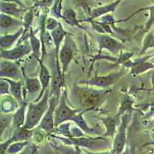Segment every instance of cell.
I'll list each match as a JSON object with an SVG mask.
<instances>
[{
  "label": "cell",
  "mask_w": 154,
  "mask_h": 154,
  "mask_svg": "<svg viewBox=\"0 0 154 154\" xmlns=\"http://www.w3.org/2000/svg\"><path fill=\"white\" fill-rule=\"evenodd\" d=\"M50 89L45 93L38 102H32L28 105L26 123L23 127L27 130H33L41 123L44 115L49 106Z\"/></svg>",
  "instance_id": "1"
},
{
  "label": "cell",
  "mask_w": 154,
  "mask_h": 154,
  "mask_svg": "<svg viewBox=\"0 0 154 154\" xmlns=\"http://www.w3.org/2000/svg\"><path fill=\"white\" fill-rule=\"evenodd\" d=\"M108 93L104 89H95L89 87H79L77 85L73 86L72 95L77 103L85 110H91L100 101L103 96Z\"/></svg>",
  "instance_id": "2"
},
{
  "label": "cell",
  "mask_w": 154,
  "mask_h": 154,
  "mask_svg": "<svg viewBox=\"0 0 154 154\" xmlns=\"http://www.w3.org/2000/svg\"><path fill=\"white\" fill-rule=\"evenodd\" d=\"M81 109H72L67 103V93L66 90L64 89L62 92L60 101L55 111V126L56 128L62 123L72 121L77 114L81 112Z\"/></svg>",
  "instance_id": "3"
},
{
  "label": "cell",
  "mask_w": 154,
  "mask_h": 154,
  "mask_svg": "<svg viewBox=\"0 0 154 154\" xmlns=\"http://www.w3.org/2000/svg\"><path fill=\"white\" fill-rule=\"evenodd\" d=\"M75 55L74 50V42L69 35H67L63 42V45L60 48L59 53V60H60V66H61L63 78L65 80V74L68 70L69 66L72 62Z\"/></svg>",
  "instance_id": "4"
},
{
  "label": "cell",
  "mask_w": 154,
  "mask_h": 154,
  "mask_svg": "<svg viewBox=\"0 0 154 154\" xmlns=\"http://www.w3.org/2000/svg\"><path fill=\"white\" fill-rule=\"evenodd\" d=\"M131 112H126L123 114L121 117L120 125L114 137L112 152L113 154H121L124 149L126 140V130L130 122Z\"/></svg>",
  "instance_id": "5"
},
{
  "label": "cell",
  "mask_w": 154,
  "mask_h": 154,
  "mask_svg": "<svg viewBox=\"0 0 154 154\" xmlns=\"http://www.w3.org/2000/svg\"><path fill=\"white\" fill-rule=\"evenodd\" d=\"M32 52V48L30 46L29 40H20L18 42L17 45L15 47L10 49H1V59L6 60H20L25 57Z\"/></svg>",
  "instance_id": "6"
},
{
  "label": "cell",
  "mask_w": 154,
  "mask_h": 154,
  "mask_svg": "<svg viewBox=\"0 0 154 154\" xmlns=\"http://www.w3.org/2000/svg\"><path fill=\"white\" fill-rule=\"evenodd\" d=\"M122 76H123V72L119 71V72H112L106 75H96L88 80L81 81L79 82L82 84L89 85L90 86L105 89L115 85L116 82H119Z\"/></svg>",
  "instance_id": "7"
},
{
  "label": "cell",
  "mask_w": 154,
  "mask_h": 154,
  "mask_svg": "<svg viewBox=\"0 0 154 154\" xmlns=\"http://www.w3.org/2000/svg\"><path fill=\"white\" fill-rule=\"evenodd\" d=\"M60 98L55 96H50L49 98V106L46 112L44 115L41 123L38 125V128L42 131L50 133L56 128L55 126V111Z\"/></svg>",
  "instance_id": "8"
},
{
  "label": "cell",
  "mask_w": 154,
  "mask_h": 154,
  "mask_svg": "<svg viewBox=\"0 0 154 154\" xmlns=\"http://www.w3.org/2000/svg\"><path fill=\"white\" fill-rule=\"evenodd\" d=\"M0 76L1 78L10 79L13 80H21L23 78V71L19 66L11 60H1L0 62Z\"/></svg>",
  "instance_id": "9"
},
{
  "label": "cell",
  "mask_w": 154,
  "mask_h": 154,
  "mask_svg": "<svg viewBox=\"0 0 154 154\" xmlns=\"http://www.w3.org/2000/svg\"><path fill=\"white\" fill-rule=\"evenodd\" d=\"M98 43L100 53L103 49H106L112 54H117L124 49V46L120 42L106 34L99 35Z\"/></svg>",
  "instance_id": "10"
},
{
  "label": "cell",
  "mask_w": 154,
  "mask_h": 154,
  "mask_svg": "<svg viewBox=\"0 0 154 154\" xmlns=\"http://www.w3.org/2000/svg\"><path fill=\"white\" fill-rule=\"evenodd\" d=\"M37 61L38 62V65H39L38 79H39L41 84H42V90H41L39 95L34 100V102H38L42 98L45 93L49 89V85L51 84V81H52V75H51L50 69L44 64L42 60H37Z\"/></svg>",
  "instance_id": "11"
},
{
  "label": "cell",
  "mask_w": 154,
  "mask_h": 154,
  "mask_svg": "<svg viewBox=\"0 0 154 154\" xmlns=\"http://www.w3.org/2000/svg\"><path fill=\"white\" fill-rule=\"evenodd\" d=\"M22 71H23V79H24V88H23L24 99L25 101H26V94L28 93L29 95H32L38 93L39 95L41 90H42V84H41L40 80L38 78H31V77L27 76L26 74L25 73L23 68H22Z\"/></svg>",
  "instance_id": "12"
},
{
  "label": "cell",
  "mask_w": 154,
  "mask_h": 154,
  "mask_svg": "<svg viewBox=\"0 0 154 154\" xmlns=\"http://www.w3.org/2000/svg\"><path fill=\"white\" fill-rule=\"evenodd\" d=\"M5 79V78H4ZM9 82L10 85V95L13 96L18 102L19 106L23 105L26 101H25L24 99V91H23V88H24V83L22 80H13L10 79H5Z\"/></svg>",
  "instance_id": "13"
},
{
  "label": "cell",
  "mask_w": 154,
  "mask_h": 154,
  "mask_svg": "<svg viewBox=\"0 0 154 154\" xmlns=\"http://www.w3.org/2000/svg\"><path fill=\"white\" fill-rule=\"evenodd\" d=\"M24 33V28L21 27L19 30L10 34H1L0 38V46L1 49H10L19 38H21Z\"/></svg>",
  "instance_id": "14"
},
{
  "label": "cell",
  "mask_w": 154,
  "mask_h": 154,
  "mask_svg": "<svg viewBox=\"0 0 154 154\" xmlns=\"http://www.w3.org/2000/svg\"><path fill=\"white\" fill-rule=\"evenodd\" d=\"M122 1L123 0H116L115 2H112V3L107 4L106 5H103V6H100V7L95 8V9H92L91 13H90V18L89 19L95 20V19H99V18H101L103 16H106L108 13L113 12Z\"/></svg>",
  "instance_id": "15"
},
{
  "label": "cell",
  "mask_w": 154,
  "mask_h": 154,
  "mask_svg": "<svg viewBox=\"0 0 154 154\" xmlns=\"http://www.w3.org/2000/svg\"><path fill=\"white\" fill-rule=\"evenodd\" d=\"M20 106L16 99L11 95L2 96L1 99V112L5 114H12Z\"/></svg>",
  "instance_id": "16"
},
{
  "label": "cell",
  "mask_w": 154,
  "mask_h": 154,
  "mask_svg": "<svg viewBox=\"0 0 154 154\" xmlns=\"http://www.w3.org/2000/svg\"><path fill=\"white\" fill-rule=\"evenodd\" d=\"M50 34L53 37V42H54V46H55V52L56 54V59L59 60V53H60V47H61L62 42H64L65 38L69 33H67L65 29H63V26L60 23L59 25V26L54 30L50 32Z\"/></svg>",
  "instance_id": "17"
},
{
  "label": "cell",
  "mask_w": 154,
  "mask_h": 154,
  "mask_svg": "<svg viewBox=\"0 0 154 154\" xmlns=\"http://www.w3.org/2000/svg\"><path fill=\"white\" fill-rule=\"evenodd\" d=\"M147 58L149 57L139 58L135 61H133V64L130 67V73L137 75L154 68V65L147 61Z\"/></svg>",
  "instance_id": "18"
},
{
  "label": "cell",
  "mask_w": 154,
  "mask_h": 154,
  "mask_svg": "<svg viewBox=\"0 0 154 154\" xmlns=\"http://www.w3.org/2000/svg\"><path fill=\"white\" fill-rule=\"evenodd\" d=\"M23 25V22L19 19L9 16V15L1 13L0 16V27H1V32L3 33L4 31L10 29L12 27L22 26Z\"/></svg>",
  "instance_id": "19"
},
{
  "label": "cell",
  "mask_w": 154,
  "mask_h": 154,
  "mask_svg": "<svg viewBox=\"0 0 154 154\" xmlns=\"http://www.w3.org/2000/svg\"><path fill=\"white\" fill-rule=\"evenodd\" d=\"M27 103L26 102L24 104L19 107L17 110L12 114V126L15 129L23 127L26 123V109Z\"/></svg>",
  "instance_id": "20"
},
{
  "label": "cell",
  "mask_w": 154,
  "mask_h": 154,
  "mask_svg": "<svg viewBox=\"0 0 154 154\" xmlns=\"http://www.w3.org/2000/svg\"><path fill=\"white\" fill-rule=\"evenodd\" d=\"M26 10V9H23L17 4L1 2V13L3 14L9 15L13 17H19L22 12Z\"/></svg>",
  "instance_id": "21"
},
{
  "label": "cell",
  "mask_w": 154,
  "mask_h": 154,
  "mask_svg": "<svg viewBox=\"0 0 154 154\" xmlns=\"http://www.w3.org/2000/svg\"><path fill=\"white\" fill-rule=\"evenodd\" d=\"M29 42L32 48V56L36 60H41L42 56V42L39 38L35 36L34 32L32 28L29 29Z\"/></svg>",
  "instance_id": "22"
},
{
  "label": "cell",
  "mask_w": 154,
  "mask_h": 154,
  "mask_svg": "<svg viewBox=\"0 0 154 154\" xmlns=\"http://www.w3.org/2000/svg\"><path fill=\"white\" fill-rule=\"evenodd\" d=\"M100 119L106 127L104 137H113L116 133V130H117L116 123L113 118H112L111 116H106V117H101Z\"/></svg>",
  "instance_id": "23"
},
{
  "label": "cell",
  "mask_w": 154,
  "mask_h": 154,
  "mask_svg": "<svg viewBox=\"0 0 154 154\" xmlns=\"http://www.w3.org/2000/svg\"><path fill=\"white\" fill-rule=\"evenodd\" d=\"M145 10H148L149 12V19H148V20H147L145 26H144V30H145L146 32L149 31V29H150V28L152 27V26L153 25V23H154V5H150V6H148V7L141 8V9H138L137 11H136L135 12H133L131 16H129V17L126 18V19H122V20H119V21H118V23H119V22H122V21L123 22L127 21V20H129L130 19H131L132 17H133V16H134L136 14H137V13H139V12H142V11H145Z\"/></svg>",
  "instance_id": "24"
},
{
  "label": "cell",
  "mask_w": 154,
  "mask_h": 154,
  "mask_svg": "<svg viewBox=\"0 0 154 154\" xmlns=\"http://www.w3.org/2000/svg\"><path fill=\"white\" fill-rule=\"evenodd\" d=\"M62 19L70 26H77L79 29H83V27L80 25V22L78 21L76 13L73 9H67L65 11H63L62 13Z\"/></svg>",
  "instance_id": "25"
},
{
  "label": "cell",
  "mask_w": 154,
  "mask_h": 154,
  "mask_svg": "<svg viewBox=\"0 0 154 154\" xmlns=\"http://www.w3.org/2000/svg\"><path fill=\"white\" fill-rule=\"evenodd\" d=\"M133 100H132L131 97L126 95L121 100L120 106H119V111H118L117 117L122 116L123 114L126 113V112H131L132 110H133Z\"/></svg>",
  "instance_id": "26"
},
{
  "label": "cell",
  "mask_w": 154,
  "mask_h": 154,
  "mask_svg": "<svg viewBox=\"0 0 154 154\" xmlns=\"http://www.w3.org/2000/svg\"><path fill=\"white\" fill-rule=\"evenodd\" d=\"M85 111L86 110L79 112V113L77 114L75 117L72 119V122H73L74 123H75V124L79 126V127L80 128L81 130L84 132V133H91L92 132L94 131V130L89 127V126L86 124V121H85L84 118H83V113H84Z\"/></svg>",
  "instance_id": "27"
},
{
  "label": "cell",
  "mask_w": 154,
  "mask_h": 154,
  "mask_svg": "<svg viewBox=\"0 0 154 154\" xmlns=\"http://www.w3.org/2000/svg\"><path fill=\"white\" fill-rule=\"evenodd\" d=\"M12 126V114H5L1 112L0 115V132L2 136L7 128Z\"/></svg>",
  "instance_id": "28"
},
{
  "label": "cell",
  "mask_w": 154,
  "mask_h": 154,
  "mask_svg": "<svg viewBox=\"0 0 154 154\" xmlns=\"http://www.w3.org/2000/svg\"><path fill=\"white\" fill-rule=\"evenodd\" d=\"M154 47V32H151L146 34L144 38L143 42V47L140 51V55H143L146 52L148 49Z\"/></svg>",
  "instance_id": "29"
},
{
  "label": "cell",
  "mask_w": 154,
  "mask_h": 154,
  "mask_svg": "<svg viewBox=\"0 0 154 154\" xmlns=\"http://www.w3.org/2000/svg\"><path fill=\"white\" fill-rule=\"evenodd\" d=\"M28 145V143L26 141H21V142H16L13 144H11L8 149H6L8 154H16L18 152H20L23 150V148Z\"/></svg>",
  "instance_id": "30"
},
{
  "label": "cell",
  "mask_w": 154,
  "mask_h": 154,
  "mask_svg": "<svg viewBox=\"0 0 154 154\" xmlns=\"http://www.w3.org/2000/svg\"><path fill=\"white\" fill-rule=\"evenodd\" d=\"M0 95L1 96L10 95V85L4 78L0 79Z\"/></svg>",
  "instance_id": "31"
},
{
  "label": "cell",
  "mask_w": 154,
  "mask_h": 154,
  "mask_svg": "<svg viewBox=\"0 0 154 154\" xmlns=\"http://www.w3.org/2000/svg\"><path fill=\"white\" fill-rule=\"evenodd\" d=\"M60 24V22H58V20L55 18L49 17L47 18L46 20V29L47 31H53L55 29L57 28L59 26V25Z\"/></svg>",
  "instance_id": "32"
},
{
  "label": "cell",
  "mask_w": 154,
  "mask_h": 154,
  "mask_svg": "<svg viewBox=\"0 0 154 154\" xmlns=\"http://www.w3.org/2000/svg\"><path fill=\"white\" fill-rule=\"evenodd\" d=\"M1 2L17 4L18 5H19V6H20L21 8H23V9H26V5H25V4H23V2H22L21 0H1Z\"/></svg>",
  "instance_id": "33"
},
{
  "label": "cell",
  "mask_w": 154,
  "mask_h": 154,
  "mask_svg": "<svg viewBox=\"0 0 154 154\" xmlns=\"http://www.w3.org/2000/svg\"><path fill=\"white\" fill-rule=\"evenodd\" d=\"M151 83H152V89H154V71L152 74V77H151Z\"/></svg>",
  "instance_id": "34"
},
{
  "label": "cell",
  "mask_w": 154,
  "mask_h": 154,
  "mask_svg": "<svg viewBox=\"0 0 154 154\" xmlns=\"http://www.w3.org/2000/svg\"><path fill=\"white\" fill-rule=\"evenodd\" d=\"M90 154H112L111 152H99V153H90Z\"/></svg>",
  "instance_id": "35"
},
{
  "label": "cell",
  "mask_w": 154,
  "mask_h": 154,
  "mask_svg": "<svg viewBox=\"0 0 154 154\" xmlns=\"http://www.w3.org/2000/svg\"><path fill=\"white\" fill-rule=\"evenodd\" d=\"M31 1H35V0H31Z\"/></svg>",
  "instance_id": "36"
}]
</instances>
